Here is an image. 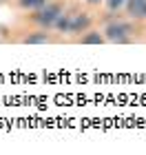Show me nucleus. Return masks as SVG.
<instances>
[{
    "label": "nucleus",
    "instance_id": "1",
    "mask_svg": "<svg viewBox=\"0 0 146 155\" xmlns=\"http://www.w3.org/2000/svg\"><path fill=\"white\" fill-rule=\"evenodd\" d=\"M131 33H133V27L124 20H115V22H109L106 29H104V36L111 42H117V45H124V42H131Z\"/></svg>",
    "mask_w": 146,
    "mask_h": 155
},
{
    "label": "nucleus",
    "instance_id": "2",
    "mask_svg": "<svg viewBox=\"0 0 146 155\" xmlns=\"http://www.w3.org/2000/svg\"><path fill=\"white\" fill-rule=\"evenodd\" d=\"M62 16V7L58 2H47L42 9L36 11V16H33V20L44 27V29H49V27H55V22H58V18Z\"/></svg>",
    "mask_w": 146,
    "mask_h": 155
},
{
    "label": "nucleus",
    "instance_id": "3",
    "mask_svg": "<svg viewBox=\"0 0 146 155\" xmlns=\"http://www.w3.org/2000/svg\"><path fill=\"white\" fill-rule=\"evenodd\" d=\"M91 27V18L86 13H75L71 16V27H69V33H82Z\"/></svg>",
    "mask_w": 146,
    "mask_h": 155
},
{
    "label": "nucleus",
    "instance_id": "4",
    "mask_svg": "<svg viewBox=\"0 0 146 155\" xmlns=\"http://www.w3.org/2000/svg\"><path fill=\"white\" fill-rule=\"evenodd\" d=\"M126 9H128V16L137 20H146V0H128Z\"/></svg>",
    "mask_w": 146,
    "mask_h": 155
},
{
    "label": "nucleus",
    "instance_id": "5",
    "mask_svg": "<svg viewBox=\"0 0 146 155\" xmlns=\"http://www.w3.org/2000/svg\"><path fill=\"white\" fill-rule=\"evenodd\" d=\"M106 40V36H102L100 31H86V36H82V45H102Z\"/></svg>",
    "mask_w": 146,
    "mask_h": 155
},
{
    "label": "nucleus",
    "instance_id": "6",
    "mask_svg": "<svg viewBox=\"0 0 146 155\" xmlns=\"http://www.w3.org/2000/svg\"><path fill=\"white\" fill-rule=\"evenodd\" d=\"M47 2H49V0H18V5L22 7V9H33V11L42 9Z\"/></svg>",
    "mask_w": 146,
    "mask_h": 155
},
{
    "label": "nucleus",
    "instance_id": "7",
    "mask_svg": "<svg viewBox=\"0 0 146 155\" xmlns=\"http://www.w3.org/2000/svg\"><path fill=\"white\" fill-rule=\"evenodd\" d=\"M44 42H49L47 33H33V36L24 38V45H44Z\"/></svg>",
    "mask_w": 146,
    "mask_h": 155
},
{
    "label": "nucleus",
    "instance_id": "8",
    "mask_svg": "<svg viewBox=\"0 0 146 155\" xmlns=\"http://www.w3.org/2000/svg\"><path fill=\"white\" fill-rule=\"evenodd\" d=\"M69 27H71V16L62 13V16L58 18V22H55V29H58V31H64V33H69Z\"/></svg>",
    "mask_w": 146,
    "mask_h": 155
},
{
    "label": "nucleus",
    "instance_id": "9",
    "mask_svg": "<svg viewBox=\"0 0 146 155\" xmlns=\"http://www.w3.org/2000/svg\"><path fill=\"white\" fill-rule=\"evenodd\" d=\"M126 2H128V0H106V5H109V9H111V11H117L120 7H124Z\"/></svg>",
    "mask_w": 146,
    "mask_h": 155
},
{
    "label": "nucleus",
    "instance_id": "10",
    "mask_svg": "<svg viewBox=\"0 0 146 155\" xmlns=\"http://www.w3.org/2000/svg\"><path fill=\"white\" fill-rule=\"evenodd\" d=\"M89 5H100V2H104V0H86Z\"/></svg>",
    "mask_w": 146,
    "mask_h": 155
}]
</instances>
